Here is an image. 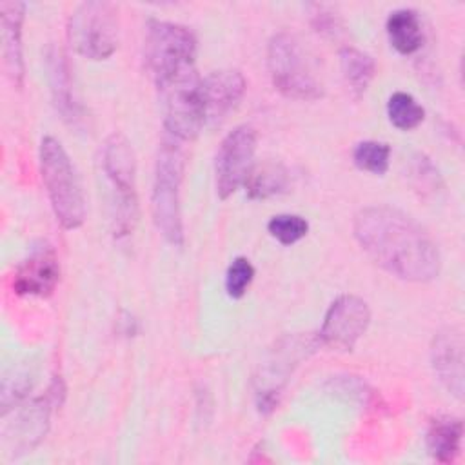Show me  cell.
I'll return each mask as SVG.
<instances>
[{
  "label": "cell",
  "instance_id": "6da1fadb",
  "mask_svg": "<svg viewBox=\"0 0 465 465\" xmlns=\"http://www.w3.org/2000/svg\"><path fill=\"white\" fill-rule=\"evenodd\" d=\"M360 247L387 272L405 282H430L440 252L429 232L409 214L387 205L361 209L352 223Z\"/></svg>",
  "mask_w": 465,
  "mask_h": 465
},
{
  "label": "cell",
  "instance_id": "7a4b0ae2",
  "mask_svg": "<svg viewBox=\"0 0 465 465\" xmlns=\"http://www.w3.org/2000/svg\"><path fill=\"white\" fill-rule=\"evenodd\" d=\"M102 171L109 183L111 223L116 238L129 236L138 220L136 198V158L129 140L113 133L105 138L100 154Z\"/></svg>",
  "mask_w": 465,
  "mask_h": 465
},
{
  "label": "cell",
  "instance_id": "3957f363",
  "mask_svg": "<svg viewBox=\"0 0 465 465\" xmlns=\"http://www.w3.org/2000/svg\"><path fill=\"white\" fill-rule=\"evenodd\" d=\"M183 169L185 153L182 142L165 134L156 158L151 207L158 231L174 247L183 245V222L180 207Z\"/></svg>",
  "mask_w": 465,
  "mask_h": 465
},
{
  "label": "cell",
  "instance_id": "277c9868",
  "mask_svg": "<svg viewBox=\"0 0 465 465\" xmlns=\"http://www.w3.org/2000/svg\"><path fill=\"white\" fill-rule=\"evenodd\" d=\"M40 174L53 213L64 229H76L85 220V196L76 169L64 145L44 136L40 142Z\"/></svg>",
  "mask_w": 465,
  "mask_h": 465
},
{
  "label": "cell",
  "instance_id": "5b68a950",
  "mask_svg": "<svg viewBox=\"0 0 465 465\" xmlns=\"http://www.w3.org/2000/svg\"><path fill=\"white\" fill-rule=\"evenodd\" d=\"M267 69L272 85L287 98L318 100L323 94L307 53L291 33H278L269 40Z\"/></svg>",
  "mask_w": 465,
  "mask_h": 465
},
{
  "label": "cell",
  "instance_id": "8992f818",
  "mask_svg": "<svg viewBox=\"0 0 465 465\" xmlns=\"http://www.w3.org/2000/svg\"><path fill=\"white\" fill-rule=\"evenodd\" d=\"M67 38L84 58H109L118 47V7L105 0L78 4L67 22Z\"/></svg>",
  "mask_w": 465,
  "mask_h": 465
},
{
  "label": "cell",
  "instance_id": "52a82bcc",
  "mask_svg": "<svg viewBox=\"0 0 465 465\" xmlns=\"http://www.w3.org/2000/svg\"><path fill=\"white\" fill-rule=\"evenodd\" d=\"M162 94L165 134L189 142L194 140L205 125L202 78L196 69H187L156 85Z\"/></svg>",
  "mask_w": 465,
  "mask_h": 465
},
{
  "label": "cell",
  "instance_id": "ba28073f",
  "mask_svg": "<svg viewBox=\"0 0 465 465\" xmlns=\"http://www.w3.org/2000/svg\"><path fill=\"white\" fill-rule=\"evenodd\" d=\"M196 38L185 25L151 20L145 35V60L156 85L194 67Z\"/></svg>",
  "mask_w": 465,
  "mask_h": 465
},
{
  "label": "cell",
  "instance_id": "9c48e42d",
  "mask_svg": "<svg viewBox=\"0 0 465 465\" xmlns=\"http://www.w3.org/2000/svg\"><path fill=\"white\" fill-rule=\"evenodd\" d=\"M256 153V131L251 125L234 127L220 143L214 158L216 193L229 198L245 183Z\"/></svg>",
  "mask_w": 465,
  "mask_h": 465
},
{
  "label": "cell",
  "instance_id": "30bf717a",
  "mask_svg": "<svg viewBox=\"0 0 465 465\" xmlns=\"http://www.w3.org/2000/svg\"><path fill=\"white\" fill-rule=\"evenodd\" d=\"M371 323V309L365 300L354 294L338 296L325 312L320 338L338 351H351L365 334Z\"/></svg>",
  "mask_w": 465,
  "mask_h": 465
},
{
  "label": "cell",
  "instance_id": "8fae6325",
  "mask_svg": "<svg viewBox=\"0 0 465 465\" xmlns=\"http://www.w3.org/2000/svg\"><path fill=\"white\" fill-rule=\"evenodd\" d=\"M245 78L236 69H220L202 78L205 125H220L236 109L245 94Z\"/></svg>",
  "mask_w": 465,
  "mask_h": 465
},
{
  "label": "cell",
  "instance_id": "7c38bea8",
  "mask_svg": "<svg viewBox=\"0 0 465 465\" xmlns=\"http://www.w3.org/2000/svg\"><path fill=\"white\" fill-rule=\"evenodd\" d=\"M60 278V265L51 247L35 249L16 269L13 289L25 296H49Z\"/></svg>",
  "mask_w": 465,
  "mask_h": 465
},
{
  "label": "cell",
  "instance_id": "4fadbf2b",
  "mask_svg": "<svg viewBox=\"0 0 465 465\" xmlns=\"http://www.w3.org/2000/svg\"><path fill=\"white\" fill-rule=\"evenodd\" d=\"M434 374L441 385L461 400L463 396V338L461 332L449 327L434 336L430 347Z\"/></svg>",
  "mask_w": 465,
  "mask_h": 465
},
{
  "label": "cell",
  "instance_id": "5bb4252c",
  "mask_svg": "<svg viewBox=\"0 0 465 465\" xmlns=\"http://www.w3.org/2000/svg\"><path fill=\"white\" fill-rule=\"evenodd\" d=\"M24 16H25V5L22 2H0L4 69L15 87H22L24 84V51H22Z\"/></svg>",
  "mask_w": 465,
  "mask_h": 465
},
{
  "label": "cell",
  "instance_id": "9a60e30c",
  "mask_svg": "<svg viewBox=\"0 0 465 465\" xmlns=\"http://www.w3.org/2000/svg\"><path fill=\"white\" fill-rule=\"evenodd\" d=\"M49 60V80H51V93H53V102L54 107L60 111L62 118L76 124L82 114H80V104L74 98L71 76H69V67L60 51H51L47 56Z\"/></svg>",
  "mask_w": 465,
  "mask_h": 465
},
{
  "label": "cell",
  "instance_id": "2e32d148",
  "mask_svg": "<svg viewBox=\"0 0 465 465\" xmlns=\"http://www.w3.org/2000/svg\"><path fill=\"white\" fill-rule=\"evenodd\" d=\"M463 423L452 416H440L430 421L427 430V450L432 460L440 463H450L456 460L461 449Z\"/></svg>",
  "mask_w": 465,
  "mask_h": 465
},
{
  "label": "cell",
  "instance_id": "e0dca14e",
  "mask_svg": "<svg viewBox=\"0 0 465 465\" xmlns=\"http://www.w3.org/2000/svg\"><path fill=\"white\" fill-rule=\"evenodd\" d=\"M385 31L391 45L401 54L416 53L423 44V29L414 9H396L389 15Z\"/></svg>",
  "mask_w": 465,
  "mask_h": 465
},
{
  "label": "cell",
  "instance_id": "ac0fdd59",
  "mask_svg": "<svg viewBox=\"0 0 465 465\" xmlns=\"http://www.w3.org/2000/svg\"><path fill=\"white\" fill-rule=\"evenodd\" d=\"M243 185L249 198L265 200L289 189V171L280 162L265 160L251 167Z\"/></svg>",
  "mask_w": 465,
  "mask_h": 465
},
{
  "label": "cell",
  "instance_id": "d6986e66",
  "mask_svg": "<svg viewBox=\"0 0 465 465\" xmlns=\"http://www.w3.org/2000/svg\"><path fill=\"white\" fill-rule=\"evenodd\" d=\"M340 65L349 89L356 96H361L367 91L376 71L372 56L356 47L347 45L340 49Z\"/></svg>",
  "mask_w": 465,
  "mask_h": 465
},
{
  "label": "cell",
  "instance_id": "ffe728a7",
  "mask_svg": "<svg viewBox=\"0 0 465 465\" xmlns=\"http://www.w3.org/2000/svg\"><path fill=\"white\" fill-rule=\"evenodd\" d=\"M387 116L396 129L411 131L423 122L425 111L412 94L396 91L387 100Z\"/></svg>",
  "mask_w": 465,
  "mask_h": 465
},
{
  "label": "cell",
  "instance_id": "44dd1931",
  "mask_svg": "<svg viewBox=\"0 0 465 465\" xmlns=\"http://www.w3.org/2000/svg\"><path fill=\"white\" fill-rule=\"evenodd\" d=\"M352 160L358 169L367 171L376 176H383L389 169L391 147L385 142L378 140H363L356 143L352 151Z\"/></svg>",
  "mask_w": 465,
  "mask_h": 465
},
{
  "label": "cell",
  "instance_id": "7402d4cb",
  "mask_svg": "<svg viewBox=\"0 0 465 465\" xmlns=\"http://www.w3.org/2000/svg\"><path fill=\"white\" fill-rule=\"evenodd\" d=\"M267 229L282 245H292L307 234L309 223L300 214H276L269 220Z\"/></svg>",
  "mask_w": 465,
  "mask_h": 465
},
{
  "label": "cell",
  "instance_id": "603a6c76",
  "mask_svg": "<svg viewBox=\"0 0 465 465\" xmlns=\"http://www.w3.org/2000/svg\"><path fill=\"white\" fill-rule=\"evenodd\" d=\"M254 278V267L245 256H236L225 272V291L231 298H242Z\"/></svg>",
  "mask_w": 465,
  "mask_h": 465
},
{
  "label": "cell",
  "instance_id": "cb8c5ba5",
  "mask_svg": "<svg viewBox=\"0 0 465 465\" xmlns=\"http://www.w3.org/2000/svg\"><path fill=\"white\" fill-rule=\"evenodd\" d=\"M412 160H414L412 162V178L416 180L418 187L434 191L440 182L438 169L432 165V162L425 154H416Z\"/></svg>",
  "mask_w": 465,
  "mask_h": 465
}]
</instances>
